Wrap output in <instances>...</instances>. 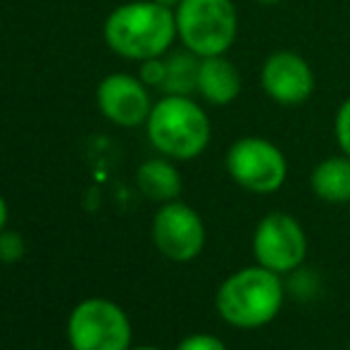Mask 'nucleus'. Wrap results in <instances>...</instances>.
<instances>
[{
	"instance_id": "obj_5",
	"label": "nucleus",
	"mask_w": 350,
	"mask_h": 350,
	"mask_svg": "<svg viewBox=\"0 0 350 350\" xmlns=\"http://www.w3.org/2000/svg\"><path fill=\"white\" fill-rule=\"evenodd\" d=\"M67 336L72 350H129L131 322L120 305L88 298L72 310Z\"/></svg>"
},
{
	"instance_id": "obj_7",
	"label": "nucleus",
	"mask_w": 350,
	"mask_h": 350,
	"mask_svg": "<svg viewBox=\"0 0 350 350\" xmlns=\"http://www.w3.org/2000/svg\"><path fill=\"white\" fill-rule=\"evenodd\" d=\"M253 255L258 265L277 274L295 272L308 258V236L300 221L286 212H269L253 234Z\"/></svg>"
},
{
	"instance_id": "obj_9",
	"label": "nucleus",
	"mask_w": 350,
	"mask_h": 350,
	"mask_svg": "<svg viewBox=\"0 0 350 350\" xmlns=\"http://www.w3.org/2000/svg\"><path fill=\"white\" fill-rule=\"evenodd\" d=\"M262 88L279 105H300L312 96L314 77L298 53L279 51L265 60Z\"/></svg>"
},
{
	"instance_id": "obj_4",
	"label": "nucleus",
	"mask_w": 350,
	"mask_h": 350,
	"mask_svg": "<svg viewBox=\"0 0 350 350\" xmlns=\"http://www.w3.org/2000/svg\"><path fill=\"white\" fill-rule=\"evenodd\" d=\"M239 17L231 0H181L176 33L198 57L224 55L236 41Z\"/></svg>"
},
{
	"instance_id": "obj_1",
	"label": "nucleus",
	"mask_w": 350,
	"mask_h": 350,
	"mask_svg": "<svg viewBox=\"0 0 350 350\" xmlns=\"http://www.w3.org/2000/svg\"><path fill=\"white\" fill-rule=\"evenodd\" d=\"M217 312L236 329H260L279 314L284 305V284L272 269L255 265L224 279L217 291Z\"/></svg>"
},
{
	"instance_id": "obj_8",
	"label": "nucleus",
	"mask_w": 350,
	"mask_h": 350,
	"mask_svg": "<svg viewBox=\"0 0 350 350\" xmlns=\"http://www.w3.org/2000/svg\"><path fill=\"white\" fill-rule=\"evenodd\" d=\"M152 241L167 260L191 262L205 245V224L186 203H165L152 219Z\"/></svg>"
},
{
	"instance_id": "obj_11",
	"label": "nucleus",
	"mask_w": 350,
	"mask_h": 350,
	"mask_svg": "<svg viewBox=\"0 0 350 350\" xmlns=\"http://www.w3.org/2000/svg\"><path fill=\"white\" fill-rule=\"evenodd\" d=\"M198 91L212 105H229L241 91V74L224 55L200 57Z\"/></svg>"
},
{
	"instance_id": "obj_16",
	"label": "nucleus",
	"mask_w": 350,
	"mask_h": 350,
	"mask_svg": "<svg viewBox=\"0 0 350 350\" xmlns=\"http://www.w3.org/2000/svg\"><path fill=\"white\" fill-rule=\"evenodd\" d=\"M167 77V62L160 57H150V60H143L141 65V81L148 86H162Z\"/></svg>"
},
{
	"instance_id": "obj_22",
	"label": "nucleus",
	"mask_w": 350,
	"mask_h": 350,
	"mask_svg": "<svg viewBox=\"0 0 350 350\" xmlns=\"http://www.w3.org/2000/svg\"><path fill=\"white\" fill-rule=\"evenodd\" d=\"M134 350H160V348H152V346H143V348H134Z\"/></svg>"
},
{
	"instance_id": "obj_13",
	"label": "nucleus",
	"mask_w": 350,
	"mask_h": 350,
	"mask_svg": "<svg viewBox=\"0 0 350 350\" xmlns=\"http://www.w3.org/2000/svg\"><path fill=\"white\" fill-rule=\"evenodd\" d=\"M139 189L146 198L157 200V203H170L176 200L181 193V176L174 165L167 160H148L139 167Z\"/></svg>"
},
{
	"instance_id": "obj_19",
	"label": "nucleus",
	"mask_w": 350,
	"mask_h": 350,
	"mask_svg": "<svg viewBox=\"0 0 350 350\" xmlns=\"http://www.w3.org/2000/svg\"><path fill=\"white\" fill-rule=\"evenodd\" d=\"M5 221H8V205H5L3 196H0V234H3V229H5Z\"/></svg>"
},
{
	"instance_id": "obj_3",
	"label": "nucleus",
	"mask_w": 350,
	"mask_h": 350,
	"mask_svg": "<svg viewBox=\"0 0 350 350\" xmlns=\"http://www.w3.org/2000/svg\"><path fill=\"white\" fill-rule=\"evenodd\" d=\"M150 143L174 160L198 157L210 143V120L186 96H167L148 115Z\"/></svg>"
},
{
	"instance_id": "obj_21",
	"label": "nucleus",
	"mask_w": 350,
	"mask_h": 350,
	"mask_svg": "<svg viewBox=\"0 0 350 350\" xmlns=\"http://www.w3.org/2000/svg\"><path fill=\"white\" fill-rule=\"evenodd\" d=\"M258 3H262V5H274V3H279V0H258Z\"/></svg>"
},
{
	"instance_id": "obj_10",
	"label": "nucleus",
	"mask_w": 350,
	"mask_h": 350,
	"mask_svg": "<svg viewBox=\"0 0 350 350\" xmlns=\"http://www.w3.org/2000/svg\"><path fill=\"white\" fill-rule=\"evenodd\" d=\"M98 105L110 122L120 126H136L150 115V98L146 83L129 74H110L98 86Z\"/></svg>"
},
{
	"instance_id": "obj_23",
	"label": "nucleus",
	"mask_w": 350,
	"mask_h": 350,
	"mask_svg": "<svg viewBox=\"0 0 350 350\" xmlns=\"http://www.w3.org/2000/svg\"><path fill=\"white\" fill-rule=\"evenodd\" d=\"M348 350H350V343H348Z\"/></svg>"
},
{
	"instance_id": "obj_18",
	"label": "nucleus",
	"mask_w": 350,
	"mask_h": 350,
	"mask_svg": "<svg viewBox=\"0 0 350 350\" xmlns=\"http://www.w3.org/2000/svg\"><path fill=\"white\" fill-rule=\"evenodd\" d=\"M176 350H226V346L210 334H193V336H186Z\"/></svg>"
},
{
	"instance_id": "obj_20",
	"label": "nucleus",
	"mask_w": 350,
	"mask_h": 350,
	"mask_svg": "<svg viewBox=\"0 0 350 350\" xmlns=\"http://www.w3.org/2000/svg\"><path fill=\"white\" fill-rule=\"evenodd\" d=\"M155 3L165 5V8H179V3H181V0H155Z\"/></svg>"
},
{
	"instance_id": "obj_17",
	"label": "nucleus",
	"mask_w": 350,
	"mask_h": 350,
	"mask_svg": "<svg viewBox=\"0 0 350 350\" xmlns=\"http://www.w3.org/2000/svg\"><path fill=\"white\" fill-rule=\"evenodd\" d=\"M336 139L338 146H341L343 155L350 157V98L338 107V115H336Z\"/></svg>"
},
{
	"instance_id": "obj_6",
	"label": "nucleus",
	"mask_w": 350,
	"mask_h": 350,
	"mask_svg": "<svg viewBox=\"0 0 350 350\" xmlns=\"http://www.w3.org/2000/svg\"><path fill=\"white\" fill-rule=\"evenodd\" d=\"M226 170L241 189L250 193H274L284 186L288 165L284 152L265 139L236 141L226 152Z\"/></svg>"
},
{
	"instance_id": "obj_15",
	"label": "nucleus",
	"mask_w": 350,
	"mask_h": 350,
	"mask_svg": "<svg viewBox=\"0 0 350 350\" xmlns=\"http://www.w3.org/2000/svg\"><path fill=\"white\" fill-rule=\"evenodd\" d=\"M24 255V241L19 234H14V231H8V234H0V260L3 262H17V260H22Z\"/></svg>"
},
{
	"instance_id": "obj_14",
	"label": "nucleus",
	"mask_w": 350,
	"mask_h": 350,
	"mask_svg": "<svg viewBox=\"0 0 350 350\" xmlns=\"http://www.w3.org/2000/svg\"><path fill=\"white\" fill-rule=\"evenodd\" d=\"M196 53H174L167 62V77L160 88H165L170 96H189L198 88V70L200 62L196 60Z\"/></svg>"
},
{
	"instance_id": "obj_2",
	"label": "nucleus",
	"mask_w": 350,
	"mask_h": 350,
	"mask_svg": "<svg viewBox=\"0 0 350 350\" xmlns=\"http://www.w3.org/2000/svg\"><path fill=\"white\" fill-rule=\"evenodd\" d=\"M176 36V14L160 3H129L117 8L105 22V41L117 55L129 60L160 57Z\"/></svg>"
},
{
	"instance_id": "obj_12",
	"label": "nucleus",
	"mask_w": 350,
	"mask_h": 350,
	"mask_svg": "<svg viewBox=\"0 0 350 350\" xmlns=\"http://www.w3.org/2000/svg\"><path fill=\"white\" fill-rule=\"evenodd\" d=\"M312 191L324 203H348L350 200V157H329L312 172Z\"/></svg>"
}]
</instances>
